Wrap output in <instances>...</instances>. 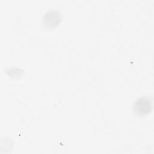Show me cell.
<instances>
[{"label": "cell", "mask_w": 154, "mask_h": 154, "mask_svg": "<svg viewBox=\"0 0 154 154\" xmlns=\"http://www.w3.org/2000/svg\"><path fill=\"white\" fill-rule=\"evenodd\" d=\"M61 19V14L59 11L55 9H50L43 15L42 21L46 26L54 28L58 26Z\"/></svg>", "instance_id": "2"}, {"label": "cell", "mask_w": 154, "mask_h": 154, "mask_svg": "<svg viewBox=\"0 0 154 154\" xmlns=\"http://www.w3.org/2000/svg\"><path fill=\"white\" fill-rule=\"evenodd\" d=\"M152 100L148 97H141L138 98L133 105L134 112L138 116H145L149 114L152 109Z\"/></svg>", "instance_id": "1"}]
</instances>
